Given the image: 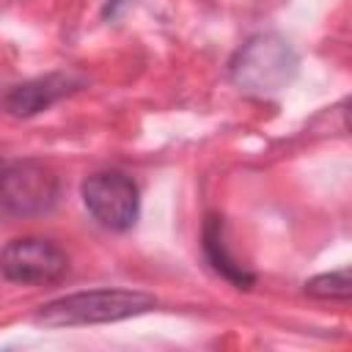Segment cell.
Segmentation results:
<instances>
[{"label":"cell","mask_w":352,"mask_h":352,"mask_svg":"<svg viewBox=\"0 0 352 352\" xmlns=\"http://www.w3.org/2000/svg\"><path fill=\"white\" fill-rule=\"evenodd\" d=\"M157 308V297L140 289H88L55 297L33 314V322L41 327H85V324H107L140 316Z\"/></svg>","instance_id":"1"},{"label":"cell","mask_w":352,"mask_h":352,"mask_svg":"<svg viewBox=\"0 0 352 352\" xmlns=\"http://www.w3.org/2000/svg\"><path fill=\"white\" fill-rule=\"evenodd\" d=\"M300 69L294 47L278 33L250 36L228 60V80L253 96H270L283 91Z\"/></svg>","instance_id":"2"},{"label":"cell","mask_w":352,"mask_h":352,"mask_svg":"<svg viewBox=\"0 0 352 352\" xmlns=\"http://www.w3.org/2000/svg\"><path fill=\"white\" fill-rule=\"evenodd\" d=\"M80 198L85 212L107 231L124 234L135 228L140 217V190L138 182L124 170H96L80 184Z\"/></svg>","instance_id":"3"},{"label":"cell","mask_w":352,"mask_h":352,"mask_svg":"<svg viewBox=\"0 0 352 352\" xmlns=\"http://www.w3.org/2000/svg\"><path fill=\"white\" fill-rule=\"evenodd\" d=\"M60 182L41 162H11L0 170V209L8 217H44L58 206Z\"/></svg>","instance_id":"4"},{"label":"cell","mask_w":352,"mask_h":352,"mask_svg":"<svg viewBox=\"0 0 352 352\" xmlns=\"http://www.w3.org/2000/svg\"><path fill=\"white\" fill-rule=\"evenodd\" d=\"M69 272L66 250L50 236H16L0 248V275L16 286L58 283Z\"/></svg>","instance_id":"5"},{"label":"cell","mask_w":352,"mask_h":352,"mask_svg":"<svg viewBox=\"0 0 352 352\" xmlns=\"http://www.w3.org/2000/svg\"><path fill=\"white\" fill-rule=\"evenodd\" d=\"M82 85L85 82L74 74L52 72V74H44V77H36V80H28V82L8 88L0 99V107L14 118H30V116L50 110L60 99L77 94Z\"/></svg>","instance_id":"6"},{"label":"cell","mask_w":352,"mask_h":352,"mask_svg":"<svg viewBox=\"0 0 352 352\" xmlns=\"http://www.w3.org/2000/svg\"><path fill=\"white\" fill-rule=\"evenodd\" d=\"M201 250H204V261L209 264V270L214 275H220L226 283H231L234 289H253L256 286V272H250L228 248L226 239V223L220 214L209 212L201 228Z\"/></svg>","instance_id":"7"},{"label":"cell","mask_w":352,"mask_h":352,"mask_svg":"<svg viewBox=\"0 0 352 352\" xmlns=\"http://www.w3.org/2000/svg\"><path fill=\"white\" fill-rule=\"evenodd\" d=\"M302 292L314 300L322 302H346L352 297V278H349V267L333 270V272H322L314 275L302 283Z\"/></svg>","instance_id":"8"},{"label":"cell","mask_w":352,"mask_h":352,"mask_svg":"<svg viewBox=\"0 0 352 352\" xmlns=\"http://www.w3.org/2000/svg\"><path fill=\"white\" fill-rule=\"evenodd\" d=\"M3 165H6V162H3V160H0V170H3Z\"/></svg>","instance_id":"9"}]
</instances>
